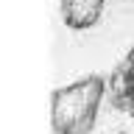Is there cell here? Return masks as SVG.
<instances>
[{
	"mask_svg": "<svg viewBox=\"0 0 134 134\" xmlns=\"http://www.w3.org/2000/svg\"><path fill=\"white\" fill-rule=\"evenodd\" d=\"M120 134H126V131H120Z\"/></svg>",
	"mask_w": 134,
	"mask_h": 134,
	"instance_id": "4",
	"label": "cell"
},
{
	"mask_svg": "<svg viewBox=\"0 0 134 134\" xmlns=\"http://www.w3.org/2000/svg\"><path fill=\"white\" fill-rule=\"evenodd\" d=\"M106 98V78L87 75L50 92V126L56 134H92L100 100Z\"/></svg>",
	"mask_w": 134,
	"mask_h": 134,
	"instance_id": "1",
	"label": "cell"
},
{
	"mask_svg": "<svg viewBox=\"0 0 134 134\" xmlns=\"http://www.w3.org/2000/svg\"><path fill=\"white\" fill-rule=\"evenodd\" d=\"M106 8V0H62V23L70 31H87L92 25H98L100 14Z\"/></svg>",
	"mask_w": 134,
	"mask_h": 134,
	"instance_id": "3",
	"label": "cell"
},
{
	"mask_svg": "<svg viewBox=\"0 0 134 134\" xmlns=\"http://www.w3.org/2000/svg\"><path fill=\"white\" fill-rule=\"evenodd\" d=\"M106 98L115 112L134 117V45L126 50V56L115 64V70L109 75Z\"/></svg>",
	"mask_w": 134,
	"mask_h": 134,
	"instance_id": "2",
	"label": "cell"
}]
</instances>
